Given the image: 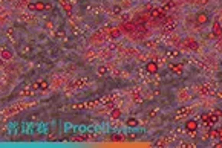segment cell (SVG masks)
<instances>
[{
	"instance_id": "6da1fadb",
	"label": "cell",
	"mask_w": 222,
	"mask_h": 148,
	"mask_svg": "<svg viewBox=\"0 0 222 148\" xmlns=\"http://www.w3.org/2000/svg\"><path fill=\"white\" fill-rule=\"evenodd\" d=\"M119 29H121V32L133 34L136 29H138V25H136L135 21H126V23H121V25H119Z\"/></svg>"
},
{
	"instance_id": "7a4b0ae2",
	"label": "cell",
	"mask_w": 222,
	"mask_h": 148,
	"mask_svg": "<svg viewBox=\"0 0 222 148\" xmlns=\"http://www.w3.org/2000/svg\"><path fill=\"white\" fill-rule=\"evenodd\" d=\"M181 46H185V49H190V51H193V52H196L198 49H199V44L195 41V38H193V37L185 38L184 41L181 43Z\"/></svg>"
},
{
	"instance_id": "3957f363",
	"label": "cell",
	"mask_w": 222,
	"mask_h": 148,
	"mask_svg": "<svg viewBox=\"0 0 222 148\" xmlns=\"http://www.w3.org/2000/svg\"><path fill=\"white\" fill-rule=\"evenodd\" d=\"M146 70H147V73H150V75L158 73V63H155V61H149L147 64H146Z\"/></svg>"
},
{
	"instance_id": "277c9868",
	"label": "cell",
	"mask_w": 222,
	"mask_h": 148,
	"mask_svg": "<svg viewBox=\"0 0 222 148\" xmlns=\"http://www.w3.org/2000/svg\"><path fill=\"white\" fill-rule=\"evenodd\" d=\"M58 3H60V6L63 8L64 12H66L68 15L72 14V5H70V3L68 2V0H58Z\"/></svg>"
},
{
	"instance_id": "5b68a950",
	"label": "cell",
	"mask_w": 222,
	"mask_h": 148,
	"mask_svg": "<svg viewBox=\"0 0 222 148\" xmlns=\"http://www.w3.org/2000/svg\"><path fill=\"white\" fill-rule=\"evenodd\" d=\"M185 130H188V131H196L198 130V121H195V119L185 121Z\"/></svg>"
},
{
	"instance_id": "8992f818",
	"label": "cell",
	"mask_w": 222,
	"mask_h": 148,
	"mask_svg": "<svg viewBox=\"0 0 222 148\" xmlns=\"http://www.w3.org/2000/svg\"><path fill=\"white\" fill-rule=\"evenodd\" d=\"M208 23V15L207 12H199L196 15V25H207Z\"/></svg>"
},
{
	"instance_id": "52a82bcc",
	"label": "cell",
	"mask_w": 222,
	"mask_h": 148,
	"mask_svg": "<svg viewBox=\"0 0 222 148\" xmlns=\"http://www.w3.org/2000/svg\"><path fill=\"white\" fill-rule=\"evenodd\" d=\"M213 37H215V38H221L222 37V28H221L219 21H215V23H213Z\"/></svg>"
},
{
	"instance_id": "ba28073f",
	"label": "cell",
	"mask_w": 222,
	"mask_h": 148,
	"mask_svg": "<svg viewBox=\"0 0 222 148\" xmlns=\"http://www.w3.org/2000/svg\"><path fill=\"white\" fill-rule=\"evenodd\" d=\"M127 139V136H124V134H121V133H115V134H112V136L109 137V141H112V142H124Z\"/></svg>"
},
{
	"instance_id": "9c48e42d",
	"label": "cell",
	"mask_w": 222,
	"mask_h": 148,
	"mask_svg": "<svg viewBox=\"0 0 222 148\" xmlns=\"http://www.w3.org/2000/svg\"><path fill=\"white\" fill-rule=\"evenodd\" d=\"M217 121H219V116H217L215 111H213V113H208V119H207V125H211V124H216Z\"/></svg>"
},
{
	"instance_id": "30bf717a",
	"label": "cell",
	"mask_w": 222,
	"mask_h": 148,
	"mask_svg": "<svg viewBox=\"0 0 222 148\" xmlns=\"http://www.w3.org/2000/svg\"><path fill=\"white\" fill-rule=\"evenodd\" d=\"M109 37H112V38L121 37V29H119V28H112V29H109Z\"/></svg>"
},
{
	"instance_id": "8fae6325",
	"label": "cell",
	"mask_w": 222,
	"mask_h": 148,
	"mask_svg": "<svg viewBox=\"0 0 222 148\" xmlns=\"http://www.w3.org/2000/svg\"><path fill=\"white\" fill-rule=\"evenodd\" d=\"M126 124H127V127L133 128V127H138V125H140V121L135 119V118H129V119L126 121Z\"/></svg>"
},
{
	"instance_id": "7c38bea8",
	"label": "cell",
	"mask_w": 222,
	"mask_h": 148,
	"mask_svg": "<svg viewBox=\"0 0 222 148\" xmlns=\"http://www.w3.org/2000/svg\"><path fill=\"white\" fill-rule=\"evenodd\" d=\"M170 70L179 75V73H182V66L181 64H170Z\"/></svg>"
},
{
	"instance_id": "4fadbf2b",
	"label": "cell",
	"mask_w": 222,
	"mask_h": 148,
	"mask_svg": "<svg viewBox=\"0 0 222 148\" xmlns=\"http://www.w3.org/2000/svg\"><path fill=\"white\" fill-rule=\"evenodd\" d=\"M0 55H2V58H3V60H11V58H12V53H11L9 51H6V49H3Z\"/></svg>"
},
{
	"instance_id": "5bb4252c",
	"label": "cell",
	"mask_w": 222,
	"mask_h": 148,
	"mask_svg": "<svg viewBox=\"0 0 222 148\" xmlns=\"http://www.w3.org/2000/svg\"><path fill=\"white\" fill-rule=\"evenodd\" d=\"M44 9H46V5L43 2H40V0L35 2V11H44Z\"/></svg>"
},
{
	"instance_id": "9a60e30c",
	"label": "cell",
	"mask_w": 222,
	"mask_h": 148,
	"mask_svg": "<svg viewBox=\"0 0 222 148\" xmlns=\"http://www.w3.org/2000/svg\"><path fill=\"white\" fill-rule=\"evenodd\" d=\"M35 87H38L40 90H46V89H48V81H40Z\"/></svg>"
},
{
	"instance_id": "2e32d148",
	"label": "cell",
	"mask_w": 222,
	"mask_h": 148,
	"mask_svg": "<svg viewBox=\"0 0 222 148\" xmlns=\"http://www.w3.org/2000/svg\"><path fill=\"white\" fill-rule=\"evenodd\" d=\"M119 116H121V110H119V109H113L112 110V118L113 119H118Z\"/></svg>"
},
{
	"instance_id": "e0dca14e",
	"label": "cell",
	"mask_w": 222,
	"mask_h": 148,
	"mask_svg": "<svg viewBox=\"0 0 222 148\" xmlns=\"http://www.w3.org/2000/svg\"><path fill=\"white\" fill-rule=\"evenodd\" d=\"M97 72H98L100 75H106V72H107V67H106V66H100L98 69H97Z\"/></svg>"
},
{
	"instance_id": "ac0fdd59",
	"label": "cell",
	"mask_w": 222,
	"mask_h": 148,
	"mask_svg": "<svg viewBox=\"0 0 222 148\" xmlns=\"http://www.w3.org/2000/svg\"><path fill=\"white\" fill-rule=\"evenodd\" d=\"M210 137H219V131L217 130H210Z\"/></svg>"
},
{
	"instance_id": "d6986e66",
	"label": "cell",
	"mask_w": 222,
	"mask_h": 148,
	"mask_svg": "<svg viewBox=\"0 0 222 148\" xmlns=\"http://www.w3.org/2000/svg\"><path fill=\"white\" fill-rule=\"evenodd\" d=\"M113 14H121V8H119V6H113Z\"/></svg>"
},
{
	"instance_id": "ffe728a7",
	"label": "cell",
	"mask_w": 222,
	"mask_h": 148,
	"mask_svg": "<svg viewBox=\"0 0 222 148\" xmlns=\"http://www.w3.org/2000/svg\"><path fill=\"white\" fill-rule=\"evenodd\" d=\"M127 139H129V141H135V139H136V134H135V133H129Z\"/></svg>"
},
{
	"instance_id": "44dd1931",
	"label": "cell",
	"mask_w": 222,
	"mask_h": 148,
	"mask_svg": "<svg viewBox=\"0 0 222 148\" xmlns=\"http://www.w3.org/2000/svg\"><path fill=\"white\" fill-rule=\"evenodd\" d=\"M28 9L29 11H35V3H28Z\"/></svg>"
}]
</instances>
